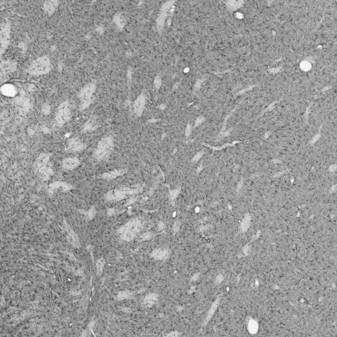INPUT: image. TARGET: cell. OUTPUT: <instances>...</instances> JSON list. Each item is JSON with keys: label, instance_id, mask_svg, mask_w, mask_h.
<instances>
[{"label": "cell", "instance_id": "cell-1", "mask_svg": "<svg viewBox=\"0 0 337 337\" xmlns=\"http://www.w3.org/2000/svg\"><path fill=\"white\" fill-rule=\"evenodd\" d=\"M34 170L36 174L42 179L48 180L53 175L54 171L51 167L49 161V155L47 153H42L37 158L34 165Z\"/></svg>", "mask_w": 337, "mask_h": 337}, {"label": "cell", "instance_id": "cell-2", "mask_svg": "<svg viewBox=\"0 0 337 337\" xmlns=\"http://www.w3.org/2000/svg\"><path fill=\"white\" fill-rule=\"evenodd\" d=\"M142 228L141 222L138 219H134L123 226L118 232L122 239L126 241H130L139 232Z\"/></svg>", "mask_w": 337, "mask_h": 337}, {"label": "cell", "instance_id": "cell-3", "mask_svg": "<svg viewBox=\"0 0 337 337\" xmlns=\"http://www.w3.org/2000/svg\"><path fill=\"white\" fill-rule=\"evenodd\" d=\"M52 68L49 59L46 56L34 61L28 68V73L32 75H40L48 73Z\"/></svg>", "mask_w": 337, "mask_h": 337}, {"label": "cell", "instance_id": "cell-4", "mask_svg": "<svg viewBox=\"0 0 337 337\" xmlns=\"http://www.w3.org/2000/svg\"><path fill=\"white\" fill-rule=\"evenodd\" d=\"M113 147V140L111 136H107L103 138L99 143L95 150V156L98 160H102L107 158Z\"/></svg>", "mask_w": 337, "mask_h": 337}, {"label": "cell", "instance_id": "cell-5", "mask_svg": "<svg viewBox=\"0 0 337 337\" xmlns=\"http://www.w3.org/2000/svg\"><path fill=\"white\" fill-rule=\"evenodd\" d=\"M96 90V84L90 83L84 87L78 94V98L81 101V107L82 109H86L90 104L93 94Z\"/></svg>", "mask_w": 337, "mask_h": 337}, {"label": "cell", "instance_id": "cell-6", "mask_svg": "<svg viewBox=\"0 0 337 337\" xmlns=\"http://www.w3.org/2000/svg\"><path fill=\"white\" fill-rule=\"evenodd\" d=\"M71 117V105L68 101H65L58 107L56 112L55 120L59 124H65Z\"/></svg>", "mask_w": 337, "mask_h": 337}, {"label": "cell", "instance_id": "cell-7", "mask_svg": "<svg viewBox=\"0 0 337 337\" xmlns=\"http://www.w3.org/2000/svg\"><path fill=\"white\" fill-rule=\"evenodd\" d=\"M137 192L136 189L132 188H122L119 190H113L106 194V198L109 200H120L130 194H134Z\"/></svg>", "mask_w": 337, "mask_h": 337}, {"label": "cell", "instance_id": "cell-8", "mask_svg": "<svg viewBox=\"0 0 337 337\" xmlns=\"http://www.w3.org/2000/svg\"><path fill=\"white\" fill-rule=\"evenodd\" d=\"M10 40V25L7 22H4L1 27V52L3 54L7 48Z\"/></svg>", "mask_w": 337, "mask_h": 337}, {"label": "cell", "instance_id": "cell-9", "mask_svg": "<svg viewBox=\"0 0 337 337\" xmlns=\"http://www.w3.org/2000/svg\"><path fill=\"white\" fill-rule=\"evenodd\" d=\"M85 148V145L77 138H73L68 141L67 149L71 152H80Z\"/></svg>", "mask_w": 337, "mask_h": 337}, {"label": "cell", "instance_id": "cell-10", "mask_svg": "<svg viewBox=\"0 0 337 337\" xmlns=\"http://www.w3.org/2000/svg\"><path fill=\"white\" fill-rule=\"evenodd\" d=\"M146 104V98L143 94H141L135 100L134 104V111L137 116H140L144 109Z\"/></svg>", "mask_w": 337, "mask_h": 337}, {"label": "cell", "instance_id": "cell-11", "mask_svg": "<svg viewBox=\"0 0 337 337\" xmlns=\"http://www.w3.org/2000/svg\"><path fill=\"white\" fill-rule=\"evenodd\" d=\"M80 164V161L77 157H68L65 159L62 162L63 167L68 170H73L77 167Z\"/></svg>", "mask_w": 337, "mask_h": 337}, {"label": "cell", "instance_id": "cell-12", "mask_svg": "<svg viewBox=\"0 0 337 337\" xmlns=\"http://www.w3.org/2000/svg\"><path fill=\"white\" fill-rule=\"evenodd\" d=\"M152 255L153 258H154L156 260H162L167 259L169 255V251L167 248H160L156 249L152 253Z\"/></svg>", "mask_w": 337, "mask_h": 337}, {"label": "cell", "instance_id": "cell-13", "mask_svg": "<svg viewBox=\"0 0 337 337\" xmlns=\"http://www.w3.org/2000/svg\"><path fill=\"white\" fill-rule=\"evenodd\" d=\"M15 64L12 61H4L2 63L1 65V73L2 77L3 75H6L7 73L13 72L15 69Z\"/></svg>", "mask_w": 337, "mask_h": 337}, {"label": "cell", "instance_id": "cell-14", "mask_svg": "<svg viewBox=\"0 0 337 337\" xmlns=\"http://www.w3.org/2000/svg\"><path fill=\"white\" fill-rule=\"evenodd\" d=\"M58 5V2L57 1H47L44 4V10L47 15H51L53 14L55 9Z\"/></svg>", "mask_w": 337, "mask_h": 337}, {"label": "cell", "instance_id": "cell-15", "mask_svg": "<svg viewBox=\"0 0 337 337\" xmlns=\"http://www.w3.org/2000/svg\"><path fill=\"white\" fill-rule=\"evenodd\" d=\"M2 92L3 95L8 96V97H12L14 96L16 93V89L14 87L13 85L7 84H4L2 87Z\"/></svg>", "mask_w": 337, "mask_h": 337}, {"label": "cell", "instance_id": "cell-16", "mask_svg": "<svg viewBox=\"0 0 337 337\" xmlns=\"http://www.w3.org/2000/svg\"><path fill=\"white\" fill-rule=\"evenodd\" d=\"M127 170H126V169L115 170V171H111V172H110V173H106L103 174L102 177L104 179H108V180L113 179L116 178V177H117V176H121L122 175H124L125 173H127Z\"/></svg>", "mask_w": 337, "mask_h": 337}, {"label": "cell", "instance_id": "cell-17", "mask_svg": "<svg viewBox=\"0 0 337 337\" xmlns=\"http://www.w3.org/2000/svg\"><path fill=\"white\" fill-rule=\"evenodd\" d=\"M158 301V295L154 293H151L147 295L144 298V304L147 307H152L155 305Z\"/></svg>", "mask_w": 337, "mask_h": 337}, {"label": "cell", "instance_id": "cell-18", "mask_svg": "<svg viewBox=\"0 0 337 337\" xmlns=\"http://www.w3.org/2000/svg\"><path fill=\"white\" fill-rule=\"evenodd\" d=\"M67 231H68V238H69V241H70L71 243L73 246H75V247L80 246V244L78 243V239L77 238V236L75 235V232H74L72 231V229H71V228H69V227H68V226H67Z\"/></svg>", "mask_w": 337, "mask_h": 337}, {"label": "cell", "instance_id": "cell-19", "mask_svg": "<svg viewBox=\"0 0 337 337\" xmlns=\"http://www.w3.org/2000/svg\"><path fill=\"white\" fill-rule=\"evenodd\" d=\"M113 20L115 25H117V26L120 28H123L125 25V19L124 16H122L121 14H117L114 16Z\"/></svg>", "mask_w": 337, "mask_h": 337}, {"label": "cell", "instance_id": "cell-20", "mask_svg": "<svg viewBox=\"0 0 337 337\" xmlns=\"http://www.w3.org/2000/svg\"><path fill=\"white\" fill-rule=\"evenodd\" d=\"M166 16H167L166 13H163V12H161L160 15L158 16V18L157 19V28L159 30H161L162 28H163L164 22H165Z\"/></svg>", "mask_w": 337, "mask_h": 337}, {"label": "cell", "instance_id": "cell-21", "mask_svg": "<svg viewBox=\"0 0 337 337\" xmlns=\"http://www.w3.org/2000/svg\"><path fill=\"white\" fill-rule=\"evenodd\" d=\"M250 220H251V217L249 215H246V216L245 217V218L243 219L242 222H241V228L242 232H245L248 229V228L250 225Z\"/></svg>", "mask_w": 337, "mask_h": 337}, {"label": "cell", "instance_id": "cell-22", "mask_svg": "<svg viewBox=\"0 0 337 337\" xmlns=\"http://www.w3.org/2000/svg\"><path fill=\"white\" fill-rule=\"evenodd\" d=\"M104 263H105L104 260H103L102 258L99 259L96 262L97 270H98V273L99 275H101V273H102L103 268H104Z\"/></svg>", "mask_w": 337, "mask_h": 337}, {"label": "cell", "instance_id": "cell-23", "mask_svg": "<svg viewBox=\"0 0 337 337\" xmlns=\"http://www.w3.org/2000/svg\"><path fill=\"white\" fill-rule=\"evenodd\" d=\"M130 296V294L128 292V291H122V292H120L118 294L117 298L119 300H123L129 298Z\"/></svg>", "mask_w": 337, "mask_h": 337}, {"label": "cell", "instance_id": "cell-24", "mask_svg": "<svg viewBox=\"0 0 337 337\" xmlns=\"http://www.w3.org/2000/svg\"><path fill=\"white\" fill-rule=\"evenodd\" d=\"M258 325H257V323L254 321H250L248 324V329L250 330V332L251 333H255L257 330H258Z\"/></svg>", "mask_w": 337, "mask_h": 337}, {"label": "cell", "instance_id": "cell-25", "mask_svg": "<svg viewBox=\"0 0 337 337\" xmlns=\"http://www.w3.org/2000/svg\"><path fill=\"white\" fill-rule=\"evenodd\" d=\"M173 3V2H167V3H165L163 5V6H162L161 12L167 13V11H169V10H170L171 7H172Z\"/></svg>", "mask_w": 337, "mask_h": 337}, {"label": "cell", "instance_id": "cell-26", "mask_svg": "<svg viewBox=\"0 0 337 337\" xmlns=\"http://www.w3.org/2000/svg\"><path fill=\"white\" fill-rule=\"evenodd\" d=\"M218 303H219V301H218V300H217V301H215V302H214V303H213V304H212V306H211V309H210V310H209V314H208V317H211V316H212V315H213V314L214 313V312H215V310H216V308H217V307H218Z\"/></svg>", "mask_w": 337, "mask_h": 337}, {"label": "cell", "instance_id": "cell-27", "mask_svg": "<svg viewBox=\"0 0 337 337\" xmlns=\"http://www.w3.org/2000/svg\"><path fill=\"white\" fill-rule=\"evenodd\" d=\"M179 193H180V188H178V189H176V190L170 191V194H169L170 198L172 199V200H174V199L177 197V196L179 195Z\"/></svg>", "mask_w": 337, "mask_h": 337}, {"label": "cell", "instance_id": "cell-28", "mask_svg": "<svg viewBox=\"0 0 337 337\" xmlns=\"http://www.w3.org/2000/svg\"><path fill=\"white\" fill-rule=\"evenodd\" d=\"M95 215H96V209L94 208H91L87 213V217L89 219H92Z\"/></svg>", "mask_w": 337, "mask_h": 337}, {"label": "cell", "instance_id": "cell-29", "mask_svg": "<svg viewBox=\"0 0 337 337\" xmlns=\"http://www.w3.org/2000/svg\"><path fill=\"white\" fill-rule=\"evenodd\" d=\"M180 221L179 220H177L175 221L174 226H173V232L175 234L178 232L180 229Z\"/></svg>", "mask_w": 337, "mask_h": 337}, {"label": "cell", "instance_id": "cell-30", "mask_svg": "<svg viewBox=\"0 0 337 337\" xmlns=\"http://www.w3.org/2000/svg\"><path fill=\"white\" fill-rule=\"evenodd\" d=\"M154 84H155L156 87L157 88H159L161 87V78L159 77V76H157L155 78V80H154Z\"/></svg>", "mask_w": 337, "mask_h": 337}, {"label": "cell", "instance_id": "cell-31", "mask_svg": "<svg viewBox=\"0 0 337 337\" xmlns=\"http://www.w3.org/2000/svg\"><path fill=\"white\" fill-rule=\"evenodd\" d=\"M224 279V277L223 276H222L221 274H219V275H218V277H217L215 278V285H218L222 281H223Z\"/></svg>", "mask_w": 337, "mask_h": 337}, {"label": "cell", "instance_id": "cell-32", "mask_svg": "<svg viewBox=\"0 0 337 337\" xmlns=\"http://www.w3.org/2000/svg\"><path fill=\"white\" fill-rule=\"evenodd\" d=\"M204 154L203 152H199L194 157V158L192 159V161L193 162H196L197 161H198L199 159H200V157L202 156V155Z\"/></svg>", "mask_w": 337, "mask_h": 337}, {"label": "cell", "instance_id": "cell-33", "mask_svg": "<svg viewBox=\"0 0 337 337\" xmlns=\"http://www.w3.org/2000/svg\"><path fill=\"white\" fill-rule=\"evenodd\" d=\"M151 237H152V234L150 232H147V233L144 234V235L142 236V239L144 240V241H146V240L150 239Z\"/></svg>", "mask_w": 337, "mask_h": 337}, {"label": "cell", "instance_id": "cell-34", "mask_svg": "<svg viewBox=\"0 0 337 337\" xmlns=\"http://www.w3.org/2000/svg\"><path fill=\"white\" fill-rule=\"evenodd\" d=\"M203 121H204V118H203L202 117H199V118L197 119V121H196V126H198V125H199V124H201V123L203 122Z\"/></svg>", "mask_w": 337, "mask_h": 337}, {"label": "cell", "instance_id": "cell-35", "mask_svg": "<svg viewBox=\"0 0 337 337\" xmlns=\"http://www.w3.org/2000/svg\"><path fill=\"white\" fill-rule=\"evenodd\" d=\"M190 131H191V127H190V125L188 124L187 126V127H186V136H188L190 134Z\"/></svg>", "mask_w": 337, "mask_h": 337}, {"label": "cell", "instance_id": "cell-36", "mask_svg": "<svg viewBox=\"0 0 337 337\" xmlns=\"http://www.w3.org/2000/svg\"><path fill=\"white\" fill-rule=\"evenodd\" d=\"M336 165H332L329 167V171H330V172H334V171H336Z\"/></svg>", "mask_w": 337, "mask_h": 337}, {"label": "cell", "instance_id": "cell-37", "mask_svg": "<svg viewBox=\"0 0 337 337\" xmlns=\"http://www.w3.org/2000/svg\"><path fill=\"white\" fill-rule=\"evenodd\" d=\"M167 336H178V333H177V332H172L171 333L169 334Z\"/></svg>", "mask_w": 337, "mask_h": 337}, {"label": "cell", "instance_id": "cell-38", "mask_svg": "<svg viewBox=\"0 0 337 337\" xmlns=\"http://www.w3.org/2000/svg\"><path fill=\"white\" fill-rule=\"evenodd\" d=\"M113 211H114V209H109V211H108V215H113L114 214V213H113Z\"/></svg>", "mask_w": 337, "mask_h": 337}, {"label": "cell", "instance_id": "cell-39", "mask_svg": "<svg viewBox=\"0 0 337 337\" xmlns=\"http://www.w3.org/2000/svg\"><path fill=\"white\" fill-rule=\"evenodd\" d=\"M159 229H163V228H165V225L163 223H162V222H161V223L159 224Z\"/></svg>", "mask_w": 337, "mask_h": 337}]
</instances>
